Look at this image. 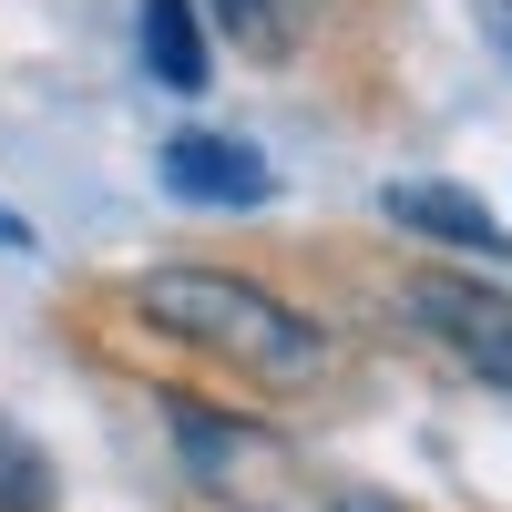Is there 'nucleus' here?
Instances as JSON below:
<instances>
[{
  "label": "nucleus",
  "mask_w": 512,
  "mask_h": 512,
  "mask_svg": "<svg viewBox=\"0 0 512 512\" xmlns=\"http://www.w3.org/2000/svg\"><path fill=\"white\" fill-rule=\"evenodd\" d=\"M134 308L164 338H185V349L246 369L256 390H318V379H328V328L297 318L277 287H256L236 267H195V256H185V267H144Z\"/></svg>",
  "instance_id": "obj_1"
},
{
  "label": "nucleus",
  "mask_w": 512,
  "mask_h": 512,
  "mask_svg": "<svg viewBox=\"0 0 512 512\" xmlns=\"http://www.w3.org/2000/svg\"><path fill=\"white\" fill-rule=\"evenodd\" d=\"M400 318L431 338L441 359H461L482 390H512V287L451 277V267H420V277H400Z\"/></svg>",
  "instance_id": "obj_2"
},
{
  "label": "nucleus",
  "mask_w": 512,
  "mask_h": 512,
  "mask_svg": "<svg viewBox=\"0 0 512 512\" xmlns=\"http://www.w3.org/2000/svg\"><path fill=\"white\" fill-rule=\"evenodd\" d=\"M154 175H164V195H175V205H205V216H256V205L277 195L267 154H256V144H236V134H205V123L164 134Z\"/></svg>",
  "instance_id": "obj_3"
},
{
  "label": "nucleus",
  "mask_w": 512,
  "mask_h": 512,
  "mask_svg": "<svg viewBox=\"0 0 512 512\" xmlns=\"http://www.w3.org/2000/svg\"><path fill=\"white\" fill-rule=\"evenodd\" d=\"M379 205H390V226H410V236H441V246H461V256H502V267H512L502 216H482V195H461V185H441V175H410V185H390Z\"/></svg>",
  "instance_id": "obj_4"
},
{
  "label": "nucleus",
  "mask_w": 512,
  "mask_h": 512,
  "mask_svg": "<svg viewBox=\"0 0 512 512\" xmlns=\"http://www.w3.org/2000/svg\"><path fill=\"white\" fill-rule=\"evenodd\" d=\"M164 431L185 441V472H205V482H246L277 461V431H256L236 410H205V400H175V390H164Z\"/></svg>",
  "instance_id": "obj_5"
},
{
  "label": "nucleus",
  "mask_w": 512,
  "mask_h": 512,
  "mask_svg": "<svg viewBox=\"0 0 512 512\" xmlns=\"http://www.w3.org/2000/svg\"><path fill=\"white\" fill-rule=\"evenodd\" d=\"M144 72L164 82V93H205V72H216V52H205V21L195 0H144Z\"/></svg>",
  "instance_id": "obj_6"
},
{
  "label": "nucleus",
  "mask_w": 512,
  "mask_h": 512,
  "mask_svg": "<svg viewBox=\"0 0 512 512\" xmlns=\"http://www.w3.org/2000/svg\"><path fill=\"white\" fill-rule=\"evenodd\" d=\"M0 512H52V472H41V451L0 420Z\"/></svg>",
  "instance_id": "obj_7"
},
{
  "label": "nucleus",
  "mask_w": 512,
  "mask_h": 512,
  "mask_svg": "<svg viewBox=\"0 0 512 512\" xmlns=\"http://www.w3.org/2000/svg\"><path fill=\"white\" fill-rule=\"evenodd\" d=\"M216 21L246 41V52H287V0H216Z\"/></svg>",
  "instance_id": "obj_8"
},
{
  "label": "nucleus",
  "mask_w": 512,
  "mask_h": 512,
  "mask_svg": "<svg viewBox=\"0 0 512 512\" xmlns=\"http://www.w3.org/2000/svg\"><path fill=\"white\" fill-rule=\"evenodd\" d=\"M0 246H31V226H21V216H0Z\"/></svg>",
  "instance_id": "obj_9"
},
{
  "label": "nucleus",
  "mask_w": 512,
  "mask_h": 512,
  "mask_svg": "<svg viewBox=\"0 0 512 512\" xmlns=\"http://www.w3.org/2000/svg\"><path fill=\"white\" fill-rule=\"evenodd\" d=\"M502 31H512V0H502Z\"/></svg>",
  "instance_id": "obj_10"
}]
</instances>
